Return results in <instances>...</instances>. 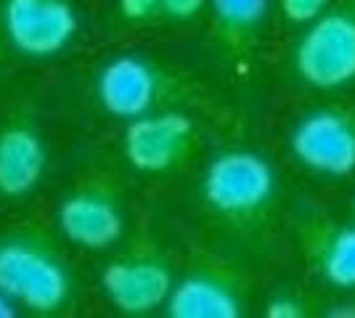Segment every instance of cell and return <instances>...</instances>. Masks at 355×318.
<instances>
[{
  "mask_svg": "<svg viewBox=\"0 0 355 318\" xmlns=\"http://www.w3.org/2000/svg\"><path fill=\"white\" fill-rule=\"evenodd\" d=\"M295 72L313 91H342L355 82V0L331 3L305 24L295 46Z\"/></svg>",
  "mask_w": 355,
  "mask_h": 318,
  "instance_id": "cell-1",
  "label": "cell"
},
{
  "mask_svg": "<svg viewBox=\"0 0 355 318\" xmlns=\"http://www.w3.org/2000/svg\"><path fill=\"white\" fill-rule=\"evenodd\" d=\"M276 197V170L263 154L228 149L202 175V199L220 218L247 223L260 218Z\"/></svg>",
  "mask_w": 355,
  "mask_h": 318,
  "instance_id": "cell-2",
  "label": "cell"
},
{
  "mask_svg": "<svg viewBox=\"0 0 355 318\" xmlns=\"http://www.w3.org/2000/svg\"><path fill=\"white\" fill-rule=\"evenodd\" d=\"M289 149L305 170L326 178H347L355 173V109L318 106L292 127Z\"/></svg>",
  "mask_w": 355,
  "mask_h": 318,
  "instance_id": "cell-3",
  "label": "cell"
},
{
  "mask_svg": "<svg viewBox=\"0 0 355 318\" xmlns=\"http://www.w3.org/2000/svg\"><path fill=\"white\" fill-rule=\"evenodd\" d=\"M0 292L35 313H53L69 297L61 263L24 242L0 244Z\"/></svg>",
  "mask_w": 355,
  "mask_h": 318,
  "instance_id": "cell-4",
  "label": "cell"
},
{
  "mask_svg": "<svg viewBox=\"0 0 355 318\" xmlns=\"http://www.w3.org/2000/svg\"><path fill=\"white\" fill-rule=\"evenodd\" d=\"M3 30L21 56L45 59L67 48L77 16L69 0H6Z\"/></svg>",
  "mask_w": 355,
  "mask_h": 318,
  "instance_id": "cell-5",
  "label": "cell"
},
{
  "mask_svg": "<svg viewBox=\"0 0 355 318\" xmlns=\"http://www.w3.org/2000/svg\"><path fill=\"white\" fill-rule=\"evenodd\" d=\"M193 136V122L180 112L141 114L128 125L122 149L138 173H167L191 154Z\"/></svg>",
  "mask_w": 355,
  "mask_h": 318,
  "instance_id": "cell-6",
  "label": "cell"
},
{
  "mask_svg": "<svg viewBox=\"0 0 355 318\" xmlns=\"http://www.w3.org/2000/svg\"><path fill=\"white\" fill-rule=\"evenodd\" d=\"M297 244L324 284L355 289V223H337L326 215L308 212L297 223Z\"/></svg>",
  "mask_w": 355,
  "mask_h": 318,
  "instance_id": "cell-7",
  "label": "cell"
},
{
  "mask_svg": "<svg viewBox=\"0 0 355 318\" xmlns=\"http://www.w3.org/2000/svg\"><path fill=\"white\" fill-rule=\"evenodd\" d=\"M109 303L125 316H146L167 305L175 287L173 273L157 258H125L109 263L101 273Z\"/></svg>",
  "mask_w": 355,
  "mask_h": 318,
  "instance_id": "cell-8",
  "label": "cell"
},
{
  "mask_svg": "<svg viewBox=\"0 0 355 318\" xmlns=\"http://www.w3.org/2000/svg\"><path fill=\"white\" fill-rule=\"evenodd\" d=\"M159 93V77L151 69V64L135 56H119L109 61L98 72L96 96L112 117L135 120L148 114Z\"/></svg>",
  "mask_w": 355,
  "mask_h": 318,
  "instance_id": "cell-9",
  "label": "cell"
},
{
  "mask_svg": "<svg viewBox=\"0 0 355 318\" xmlns=\"http://www.w3.org/2000/svg\"><path fill=\"white\" fill-rule=\"evenodd\" d=\"M164 310L170 318H239L244 313V300L234 279L196 271L173 287Z\"/></svg>",
  "mask_w": 355,
  "mask_h": 318,
  "instance_id": "cell-10",
  "label": "cell"
},
{
  "mask_svg": "<svg viewBox=\"0 0 355 318\" xmlns=\"http://www.w3.org/2000/svg\"><path fill=\"white\" fill-rule=\"evenodd\" d=\"M59 228L64 239L83 249H106L122 233V215L109 199L80 191L61 202Z\"/></svg>",
  "mask_w": 355,
  "mask_h": 318,
  "instance_id": "cell-11",
  "label": "cell"
},
{
  "mask_svg": "<svg viewBox=\"0 0 355 318\" xmlns=\"http://www.w3.org/2000/svg\"><path fill=\"white\" fill-rule=\"evenodd\" d=\"M45 173V149L35 130L11 125L0 130V197L30 194Z\"/></svg>",
  "mask_w": 355,
  "mask_h": 318,
  "instance_id": "cell-12",
  "label": "cell"
},
{
  "mask_svg": "<svg viewBox=\"0 0 355 318\" xmlns=\"http://www.w3.org/2000/svg\"><path fill=\"white\" fill-rule=\"evenodd\" d=\"M215 32L234 53H247L268 16V0H209Z\"/></svg>",
  "mask_w": 355,
  "mask_h": 318,
  "instance_id": "cell-13",
  "label": "cell"
},
{
  "mask_svg": "<svg viewBox=\"0 0 355 318\" xmlns=\"http://www.w3.org/2000/svg\"><path fill=\"white\" fill-rule=\"evenodd\" d=\"M334 0H279V11L289 24H311L313 19L324 14Z\"/></svg>",
  "mask_w": 355,
  "mask_h": 318,
  "instance_id": "cell-14",
  "label": "cell"
},
{
  "mask_svg": "<svg viewBox=\"0 0 355 318\" xmlns=\"http://www.w3.org/2000/svg\"><path fill=\"white\" fill-rule=\"evenodd\" d=\"M308 303L295 292H276L266 303V318H305Z\"/></svg>",
  "mask_w": 355,
  "mask_h": 318,
  "instance_id": "cell-15",
  "label": "cell"
},
{
  "mask_svg": "<svg viewBox=\"0 0 355 318\" xmlns=\"http://www.w3.org/2000/svg\"><path fill=\"white\" fill-rule=\"evenodd\" d=\"M119 14L128 21H146L151 16L162 14L159 0H117Z\"/></svg>",
  "mask_w": 355,
  "mask_h": 318,
  "instance_id": "cell-16",
  "label": "cell"
},
{
  "mask_svg": "<svg viewBox=\"0 0 355 318\" xmlns=\"http://www.w3.org/2000/svg\"><path fill=\"white\" fill-rule=\"evenodd\" d=\"M207 0H159L162 6V16L175 19V21H189L205 8Z\"/></svg>",
  "mask_w": 355,
  "mask_h": 318,
  "instance_id": "cell-17",
  "label": "cell"
},
{
  "mask_svg": "<svg viewBox=\"0 0 355 318\" xmlns=\"http://www.w3.org/2000/svg\"><path fill=\"white\" fill-rule=\"evenodd\" d=\"M14 300H11V297H8V294H3V292H0V318H11L14 316Z\"/></svg>",
  "mask_w": 355,
  "mask_h": 318,
  "instance_id": "cell-18",
  "label": "cell"
},
{
  "mask_svg": "<svg viewBox=\"0 0 355 318\" xmlns=\"http://www.w3.org/2000/svg\"><path fill=\"white\" fill-rule=\"evenodd\" d=\"M353 210H355V199H353Z\"/></svg>",
  "mask_w": 355,
  "mask_h": 318,
  "instance_id": "cell-19",
  "label": "cell"
}]
</instances>
